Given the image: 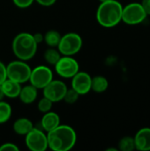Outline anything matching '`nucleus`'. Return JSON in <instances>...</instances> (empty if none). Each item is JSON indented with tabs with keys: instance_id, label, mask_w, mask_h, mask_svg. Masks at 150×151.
Here are the masks:
<instances>
[{
	"instance_id": "nucleus-1",
	"label": "nucleus",
	"mask_w": 150,
	"mask_h": 151,
	"mask_svg": "<svg viewBox=\"0 0 150 151\" xmlns=\"http://www.w3.org/2000/svg\"><path fill=\"white\" fill-rule=\"evenodd\" d=\"M48 148L53 151H68L77 142L75 130L68 125H59L47 133Z\"/></svg>"
},
{
	"instance_id": "nucleus-2",
	"label": "nucleus",
	"mask_w": 150,
	"mask_h": 151,
	"mask_svg": "<svg viewBox=\"0 0 150 151\" xmlns=\"http://www.w3.org/2000/svg\"><path fill=\"white\" fill-rule=\"evenodd\" d=\"M123 6L117 0L102 2L96 11V20L103 27H113L122 20Z\"/></svg>"
},
{
	"instance_id": "nucleus-3",
	"label": "nucleus",
	"mask_w": 150,
	"mask_h": 151,
	"mask_svg": "<svg viewBox=\"0 0 150 151\" xmlns=\"http://www.w3.org/2000/svg\"><path fill=\"white\" fill-rule=\"evenodd\" d=\"M38 49V44L35 42L32 34L21 32L15 35L11 42V50L17 59L28 61L32 59Z\"/></svg>"
},
{
	"instance_id": "nucleus-4",
	"label": "nucleus",
	"mask_w": 150,
	"mask_h": 151,
	"mask_svg": "<svg viewBox=\"0 0 150 151\" xmlns=\"http://www.w3.org/2000/svg\"><path fill=\"white\" fill-rule=\"evenodd\" d=\"M32 68L27 63L20 59H16L10 62L6 65L7 79L19 82V84H24L29 81Z\"/></svg>"
},
{
	"instance_id": "nucleus-5",
	"label": "nucleus",
	"mask_w": 150,
	"mask_h": 151,
	"mask_svg": "<svg viewBox=\"0 0 150 151\" xmlns=\"http://www.w3.org/2000/svg\"><path fill=\"white\" fill-rule=\"evenodd\" d=\"M83 41L81 36L74 32L66 33L61 36L57 50L62 56H74L81 50Z\"/></svg>"
},
{
	"instance_id": "nucleus-6",
	"label": "nucleus",
	"mask_w": 150,
	"mask_h": 151,
	"mask_svg": "<svg viewBox=\"0 0 150 151\" xmlns=\"http://www.w3.org/2000/svg\"><path fill=\"white\" fill-rule=\"evenodd\" d=\"M25 144L31 151H45L48 148L47 133L42 129L34 128L25 135Z\"/></svg>"
},
{
	"instance_id": "nucleus-7",
	"label": "nucleus",
	"mask_w": 150,
	"mask_h": 151,
	"mask_svg": "<svg viewBox=\"0 0 150 151\" xmlns=\"http://www.w3.org/2000/svg\"><path fill=\"white\" fill-rule=\"evenodd\" d=\"M147 13L139 3H131L123 7L122 21L127 25L141 24L147 18Z\"/></svg>"
},
{
	"instance_id": "nucleus-8",
	"label": "nucleus",
	"mask_w": 150,
	"mask_h": 151,
	"mask_svg": "<svg viewBox=\"0 0 150 151\" xmlns=\"http://www.w3.org/2000/svg\"><path fill=\"white\" fill-rule=\"evenodd\" d=\"M54 67L56 73L65 79H72L80 71V65L72 56H61Z\"/></svg>"
},
{
	"instance_id": "nucleus-9",
	"label": "nucleus",
	"mask_w": 150,
	"mask_h": 151,
	"mask_svg": "<svg viewBox=\"0 0 150 151\" xmlns=\"http://www.w3.org/2000/svg\"><path fill=\"white\" fill-rule=\"evenodd\" d=\"M53 80L52 70L46 65H38L32 69L29 81L30 84L37 89H43Z\"/></svg>"
},
{
	"instance_id": "nucleus-10",
	"label": "nucleus",
	"mask_w": 150,
	"mask_h": 151,
	"mask_svg": "<svg viewBox=\"0 0 150 151\" xmlns=\"http://www.w3.org/2000/svg\"><path fill=\"white\" fill-rule=\"evenodd\" d=\"M66 84L60 80H52L42 90L43 96L49 98L53 104L63 101L67 90Z\"/></svg>"
},
{
	"instance_id": "nucleus-11",
	"label": "nucleus",
	"mask_w": 150,
	"mask_h": 151,
	"mask_svg": "<svg viewBox=\"0 0 150 151\" xmlns=\"http://www.w3.org/2000/svg\"><path fill=\"white\" fill-rule=\"evenodd\" d=\"M92 77L86 72L79 71L72 78V88L79 93L80 96L87 95L91 90Z\"/></svg>"
},
{
	"instance_id": "nucleus-12",
	"label": "nucleus",
	"mask_w": 150,
	"mask_h": 151,
	"mask_svg": "<svg viewBox=\"0 0 150 151\" xmlns=\"http://www.w3.org/2000/svg\"><path fill=\"white\" fill-rule=\"evenodd\" d=\"M134 138L135 148L140 151L150 150V128L144 127L140 129Z\"/></svg>"
},
{
	"instance_id": "nucleus-13",
	"label": "nucleus",
	"mask_w": 150,
	"mask_h": 151,
	"mask_svg": "<svg viewBox=\"0 0 150 151\" xmlns=\"http://www.w3.org/2000/svg\"><path fill=\"white\" fill-rule=\"evenodd\" d=\"M60 123H61V120H60L59 115L52 111L43 113V116L40 122L42 129L46 133H48V132L53 130L54 128H56L57 127H58L60 125Z\"/></svg>"
},
{
	"instance_id": "nucleus-14",
	"label": "nucleus",
	"mask_w": 150,
	"mask_h": 151,
	"mask_svg": "<svg viewBox=\"0 0 150 151\" xmlns=\"http://www.w3.org/2000/svg\"><path fill=\"white\" fill-rule=\"evenodd\" d=\"M38 96V89L32 84L21 87L19 98L25 104H31L35 102Z\"/></svg>"
},
{
	"instance_id": "nucleus-15",
	"label": "nucleus",
	"mask_w": 150,
	"mask_h": 151,
	"mask_svg": "<svg viewBox=\"0 0 150 151\" xmlns=\"http://www.w3.org/2000/svg\"><path fill=\"white\" fill-rule=\"evenodd\" d=\"M33 128H34V124L27 118H19L14 121L12 125L13 132L16 134L21 136H25Z\"/></svg>"
},
{
	"instance_id": "nucleus-16",
	"label": "nucleus",
	"mask_w": 150,
	"mask_h": 151,
	"mask_svg": "<svg viewBox=\"0 0 150 151\" xmlns=\"http://www.w3.org/2000/svg\"><path fill=\"white\" fill-rule=\"evenodd\" d=\"M1 85H2V88H3L5 97L11 98V99L19 97V95L21 89V84L14 81H11L10 79H6Z\"/></svg>"
},
{
	"instance_id": "nucleus-17",
	"label": "nucleus",
	"mask_w": 150,
	"mask_h": 151,
	"mask_svg": "<svg viewBox=\"0 0 150 151\" xmlns=\"http://www.w3.org/2000/svg\"><path fill=\"white\" fill-rule=\"evenodd\" d=\"M109 87L108 80L101 75H97L92 78L91 82V90L95 93H103L107 90Z\"/></svg>"
},
{
	"instance_id": "nucleus-18",
	"label": "nucleus",
	"mask_w": 150,
	"mask_h": 151,
	"mask_svg": "<svg viewBox=\"0 0 150 151\" xmlns=\"http://www.w3.org/2000/svg\"><path fill=\"white\" fill-rule=\"evenodd\" d=\"M61 35L58 31L54 30V29H50L48 30L45 34H44V42L47 44L48 47H52V48H57L60 39H61Z\"/></svg>"
},
{
	"instance_id": "nucleus-19",
	"label": "nucleus",
	"mask_w": 150,
	"mask_h": 151,
	"mask_svg": "<svg viewBox=\"0 0 150 151\" xmlns=\"http://www.w3.org/2000/svg\"><path fill=\"white\" fill-rule=\"evenodd\" d=\"M61 56L62 55L57 50V48H52V47H49L43 54V58L46 63L53 66L57 64V62L59 60Z\"/></svg>"
},
{
	"instance_id": "nucleus-20",
	"label": "nucleus",
	"mask_w": 150,
	"mask_h": 151,
	"mask_svg": "<svg viewBox=\"0 0 150 151\" xmlns=\"http://www.w3.org/2000/svg\"><path fill=\"white\" fill-rule=\"evenodd\" d=\"M11 114L12 109L11 104L4 100L0 101V125L6 123L11 119Z\"/></svg>"
},
{
	"instance_id": "nucleus-21",
	"label": "nucleus",
	"mask_w": 150,
	"mask_h": 151,
	"mask_svg": "<svg viewBox=\"0 0 150 151\" xmlns=\"http://www.w3.org/2000/svg\"><path fill=\"white\" fill-rule=\"evenodd\" d=\"M118 150L121 151H133L136 150L134 138L131 136L123 137L118 142Z\"/></svg>"
},
{
	"instance_id": "nucleus-22",
	"label": "nucleus",
	"mask_w": 150,
	"mask_h": 151,
	"mask_svg": "<svg viewBox=\"0 0 150 151\" xmlns=\"http://www.w3.org/2000/svg\"><path fill=\"white\" fill-rule=\"evenodd\" d=\"M79 97H80L79 93L75 91L72 88H67L63 101H65L67 104H74L78 101Z\"/></svg>"
},
{
	"instance_id": "nucleus-23",
	"label": "nucleus",
	"mask_w": 150,
	"mask_h": 151,
	"mask_svg": "<svg viewBox=\"0 0 150 151\" xmlns=\"http://www.w3.org/2000/svg\"><path fill=\"white\" fill-rule=\"evenodd\" d=\"M52 105H53V103L49 98L43 96L42 99L39 100L38 104H37V108H38V110H39L40 112L46 113V112L51 111Z\"/></svg>"
},
{
	"instance_id": "nucleus-24",
	"label": "nucleus",
	"mask_w": 150,
	"mask_h": 151,
	"mask_svg": "<svg viewBox=\"0 0 150 151\" xmlns=\"http://www.w3.org/2000/svg\"><path fill=\"white\" fill-rule=\"evenodd\" d=\"M34 2V0H12V3L14 4V5L21 9H25V8L31 6Z\"/></svg>"
},
{
	"instance_id": "nucleus-25",
	"label": "nucleus",
	"mask_w": 150,
	"mask_h": 151,
	"mask_svg": "<svg viewBox=\"0 0 150 151\" xmlns=\"http://www.w3.org/2000/svg\"><path fill=\"white\" fill-rule=\"evenodd\" d=\"M19 147L12 142H5L0 146V151H19Z\"/></svg>"
},
{
	"instance_id": "nucleus-26",
	"label": "nucleus",
	"mask_w": 150,
	"mask_h": 151,
	"mask_svg": "<svg viewBox=\"0 0 150 151\" xmlns=\"http://www.w3.org/2000/svg\"><path fill=\"white\" fill-rule=\"evenodd\" d=\"M7 79V73H6V65L0 61V85Z\"/></svg>"
},
{
	"instance_id": "nucleus-27",
	"label": "nucleus",
	"mask_w": 150,
	"mask_h": 151,
	"mask_svg": "<svg viewBox=\"0 0 150 151\" xmlns=\"http://www.w3.org/2000/svg\"><path fill=\"white\" fill-rule=\"evenodd\" d=\"M38 4L42 5V6H45V7H49L53 5L57 0H34Z\"/></svg>"
},
{
	"instance_id": "nucleus-28",
	"label": "nucleus",
	"mask_w": 150,
	"mask_h": 151,
	"mask_svg": "<svg viewBox=\"0 0 150 151\" xmlns=\"http://www.w3.org/2000/svg\"><path fill=\"white\" fill-rule=\"evenodd\" d=\"M141 4L146 12L147 15H150V0H142Z\"/></svg>"
},
{
	"instance_id": "nucleus-29",
	"label": "nucleus",
	"mask_w": 150,
	"mask_h": 151,
	"mask_svg": "<svg viewBox=\"0 0 150 151\" xmlns=\"http://www.w3.org/2000/svg\"><path fill=\"white\" fill-rule=\"evenodd\" d=\"M33 36H34L35 42H37V44H40L44 41V35L42 33H35L33 35Z\"/></svg>"
},
{
	"instance_id": "nucleus-30",
	"label": "nucleus",
	"mask_w": 150,
	"mask_h": 151,
	"mask_svg": "<svg viewBox=\"0 0 150 151\" xmlns=\"http://www.w3.org/2000/svg\"><path fill=\"white\" fill-rule=\"evenodd\" d=\"M4 97H5V96H4V93L3 88H2V85H0V101L4 100Z\"/></svg>"
},
{
	"instance_id": "nucleus-31",
	"label": "nucleus",
	"mask_w": 150,
	"mask_h": 151,
	"mask_svg": "<svg viewBox=\"0 0 150 151\" xmlns=\"http://www.w3.org/2000/svg\"><path fill=\"white\" fill-rule=\"evenodd\" d=\"M111 150L118 151V150H117V149H108V150H106V151H111Z\"/></svg>"
},
{
	"instance_id": "nucleus-32",
	"label": "nucleus",
	"mask_w": 150,
	"mask_h": 151,
	"mask_svg": "<svg viewBox=\"0 0 150 151\" xmlns=\"http://www.w3.org/2000/svg\"><path fill=\"white\" fill-rule=\"evenodd\" d=\"M99 1L102 3V2H106V1H111V0H99Z\"/></svg>"
}]
</instances>
